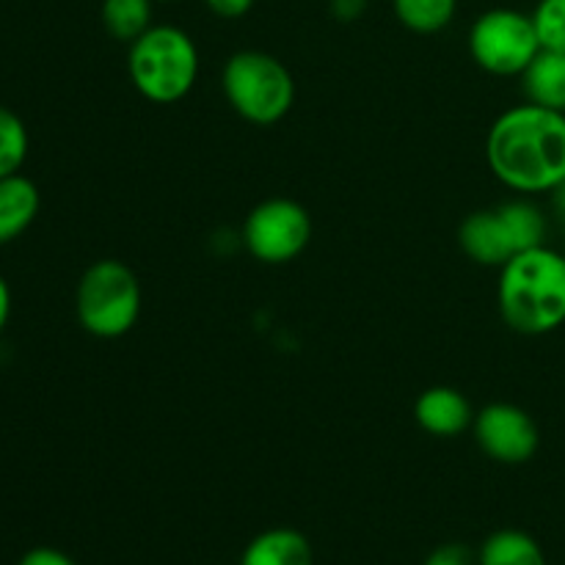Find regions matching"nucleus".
<instances>
[{
	"label": "nucleus",
	"mask_w": 565,
	"mask_h": 565,
	"mask_svg": "<svg viewBox=\"0 0 565 565\" xmlns=\"http://www.w3.org/2000/svg\"><path fill=\"white\" fill-rule=\"evenodd\" d=\"M486 160L511 191H555L565 180V114L533 103L508 108L491 125Z\"/></svg>",
	"instance_id": "obj_1"
},
{
	"label": "nucleus",
	"mask_w": 565,
	"mask_h": 565,
	"mask_svg": "<svg viewBox=\"0 0 565 565\" xmlns=\"http://www.w3.org/2000/svg\"><path fill=\"white\" fill-rule=\"evenodd\" d=\"M497 303L513 331L541 337L565 323V254L550 246L516 254L500 268Z\"/></svg>",
	"instance_id": "obj_2"
},
{
	"label": "nucleus",
	"mask_w": 565,
	"mask_h": 565,
	"mask_svg": "<svg viewBox=\"0 0 565 565\" xmlns=\"http://www.w3.org/2000/svg\"><path fill=\"white\" fill-rule=\"evenodd\" d=\"M127 72L143 99L174 105L191 94L199 77V50L191 33L177 25H152L130 44Z\"/></svg>",
	"instance_id": "obj_3"
},
{
	"label": "nucleus",
	"mask_w": 565,
	"mask_h": 565,
	"mask_svg": "<svg viewBox=\"0 0 565 565\" xmlns=\"http://www.w3.org/2000/svg\"><path fill=\"white\" fill-rule=\"evenodd\" d=\"M221 86L232 110L259 127L281 121L296 103V81L290 70L263 50H241L230 55Z\"/></svg>",
	"instance_id": "obj_4"
},
{
	"label": "nucleus",
	"mask_w": 565,
	"mask_h": 565,
	"mask_svg": "<svg viewBox=\"0 0 565 565\" xmlns=\"http://www.w3.org/2000/svg\"><path fill=\"white\" fill-rule=\"evenodd\" d=\"M141 301V281L130 265L121 259H97L77 281V323L92 337L116 340L138 323Z\"/></svg>",
	"instance_id": "obj_5"
},
{
	"label": "nucleus",
	"mask_w": 565,
	"mask_h": 565,
	"mask_svg": "<svg viewBox=\"0 0 565 565\" xmlns=\"http://www.w3.org/2000/svg\"><path fill=\"white\" fill-rule=\"evenodd\" d=\"M541 50L533 14L519 9H489L469 28V55L489 75L519 77Z\"/></svg>",
	"instance_id": "obj_6"
},
{
	"label": "nucleus",
	"mask_w": 565,
	"mask_h": 565,
	"mask_svg": "<svg viewBox=\"0 0 565 565\" xmlns=\"http://www.w3.org/2000/svg\"><path fill=\"white\" fill-rule=\"evenodd\" d=\"M312 241V218L296 199L274 196L259 202L243 224L248 254L265 265L292 263Z\"/></svg>",
	"instance_id": "obj_7"
},
{
	"label": "nucleus",
	"mask_w": 565,
	"mask_h": 565,
	"mask_svg": "<svg viewBox=\"0 0 565 565\" xmlns=\"http://www.w3.org/2000/svg\"><path fill=\"white\" fill-rule=\"evenodd\" d=\"M475 441L497 463H527L541 447V430L535 419L513 403H489L475 412Z\"/></svg>",
	"instance_id": "obj_8"
},
{
	"label": "nucleus",
	"mask_w": 565,
	"mask_h": 565,
	"mask_svg": "<svg viewBox=\"0 0 565 565\" xmlns=\"http://www.w3.org/2000/svg\"><path fill=\"white\" fill-rule=\"evenodd\" d=\"M414 419L425 434L452 439L472 428L475 408L463 392L452 390V386H430L414 403Z\"/></svg>",
	"instance_id": "obj_9"
},
{
	"label": "nucleus",
	"mask_w": 565,
	"mask_h": 565,
	"mask_svg": "<svg viewBox=\"0 0 565 565\" xmlns=\"http://www.w3.org/2000/svg\"><path fill=\"white\" fill-rule=\"evenodd\" d=\"M458 243L472 263L486 268H502L516 254L497 207L469 213L458 230Z\"/></svg>",
	"instance_id": "obj_10"
},
{
	"label": "nucleus",
	"mask_w": 565,
	"mask_h": 565,
	"mask_svg": "<svg viewBox=\"0 0 565 565\" xmlns=\"http://www.w3.org/2000/svg\"><path fill=\"white\" fill-rule=\"evenodd\" d=\"M42 196L36 182L25 174L0 177V246L17 241L36 221Z\"/></svg>",
	"instance_id": "obj_11"
},
{
	"label": "nucleus",
	"mask_w": 565,
	"mask_h": 565,
	"mask_svg": "<svg viewBox=\"0 0 565 565\" xmlns=\"http://www.w3.org/2000/svg\"><path fill=\"white\" fill-rule=\"evenodd\" d=\"M312 544L292 527H274L259 533L243 552L241 565H312Z\"/></svg>",
	"instance_id": "obj_12"
},
{
	"label": "nucleus",
	"mask_w": 565,
	"mask_h": 565,
	"mask_svg": "<svg viewBox=\"0 0 565 565\" xmlns=\"http://www.w3.org/2000/svg\"><path fill=\"white\" fill-rule=\"evenodd\" d=\"M519 77L527 103L565 114V53L541 50Z\"/></svg>",
	"instance_id": "obj_13"
},
{
	"label": "nucleus",
	"mask_w": 565,
	"mask_h": 565,
	"mask_svg": "<svg viewBox=\"0 0 565 565\" xmlns=\"http://www.w3.org/2000/svg\"><path fill=\"white\" fill-rule=\"evenodd\" d=\"M478 565H546L539 541L524 530H497L483 541Z\"/></svg>",
	"instance_id": "obj_14"
},
{
	"label": "nucleus",
	"mask_w": 565,
	"mask_h": 565,
	"mask_svg": "<svg viewBox=\"0 0 565 565\" xmlns=\"http://www.w3.org/2000/svg\"><path fill=\"white\" fill-rule=\"evenodd\" d=\"M502 224H505L508 237L513 243V252L522 254L530 248L546 246V230H550V221H546L544 210L539 204H533L530 199H511V202L500 204L497 207ZM513 254V257H516Z\"/></svg>",
	"instance_id": "obj_15"
},
{
	"label": "nucleus",
	"mask_w": 565,
	"mask_h": 565,
	"mask_svg": "<svg viewBox=\"0 0 565 565\" xmlns=\"http://www.w3.org/2000/svg\"><path fill=\"white\" fill-rule=\"evenodd\" d=\"M152 9L154 0H103L99 17L110 36L132 44L152 28Z\"/></svg>",
	"instance_id": "obj_16"
},
{
	"label": "nucleus",
	"mask_w": 565,
	"mask_h": 565,
	"mask_svg": "<svg viewBox=\"0 0 565 565\" xmlns=\"http://www.w3.org/2000/svg\"><path fill=\"white\" fill-rule=\"evenodd\" d=\"M395 17L412 33H439L456 20L458 0H392Z\"/></svg>",
	"instance_id": "obj_17"
},
{
	"label": "nucleus",
	"mask_w": 565,
	"mask_h": 565,
	"mask_svg": "<svg viewBox=\"0 0 565 565\" xmlns=\"http://www.w3.org/2000/svg\"><path fill=\"white\" fill-rule=\"evenodd\" d=\"M28 147H31V138H28L25 121L14 110L0 105V177L17 174L22 169Z\"/></svg>",
	"instance_id": "obj_18"
},
{
	"label": "nucleus",
	"mask_w": 565,
	"mask_h": 565,
	"mask_svg": "<svg viewBox=\"0 0 565 565\" xmlns=\"http://www.w3.org/2000/svg\"><path fill=\"white\" fill-rule=\"evenodd\" d=\"M541 47L565 53V0H539L533 9Z\"/></svg>",
	"instance_id": "obj_19"
},
{
	"label": "nucleus",
	"mask_w": 565,
	"mask_h": 565,
	"mask_svg": "<svg viewBox=\"0 0 565 565\" xmlns=\"http://www.w3.org/2000/svg\"><path fill=\"white\" fill-rule=\"evenodd\" d=\"M425 565H475V555L463 544H445L425 557Z\"/></svg>",
	"instance_id": "obj_20"
},
{
	"label": "nucleus",
	"mask_w": 565,
	"mask_h": 565,
	"mask_svg": "<svg viewBox=\"0 0 565 565\" xmlns=\"http://www.w3.org/2000/svg\"><path fill=\"white\" fill-rule=\"evenodd\" d=\"M254 3L257 0H204L210 14L221 17V20H241L254 9Z\"/></svg>",
	"instance_id": "obj_21"
},
{
	"label": "nucleus",
	"mask_w": 565,
	"mask_h": 565,
	"mask_svg": "<svg viewBox=\"0 0 565 565\" xmlns=\"http://www.w3.org/2000/svg\"><path fill=\"white\" fill-rule=\"evenodd\" d=\"M20 565H75V561L53 546H36L20 557Z\"/></svg>",
	"instance_id": "obj_22"
},
{
	"label": "nucleus",
	"mask_w": 565,
	"mask_h": 565,
	"mask_svg": "<svg viewBox=\"0 0 565 565\" xmlns=\"http://www.w3.org/2000/svg\"><path fill=\"white\" fill-rule=\"evenodd\" d=\"M329 9L337 20L353 22L367 11V0H329Z\"/></svg>",
	"instance_id": "obj_23"
},
{
	"label": "nucleus",
	"mask_w": 565,
	"mask_h": 565,
	"mask_svg": "<svg viewBox=\"0 0 565 565\" xmlns=\"http://www.w3.org/2000/svg\"><path fill=\"white\" fill-rule=\"evenodd\" d=\"M550 207L557 224L565 226V180L555 188V191H550Z\"/></svg>",
	"instance_id": "obj_24"
},
{
	"label": "nucleus",
	"mask_w": 565,
	"mask_h": 565,
	"mask_svg": "<svg viewBox=\"0 0 565 565\" xmlns=\"http://www.w3.org/2000/svg\"><path fill=\"white\" fill-rule=\"evenodd\" d=\"M9 315H11V290H9V281L0 276V331H3L6 323H9Z\"/></svg>",
	"instance_id": "obj_25"
},
{
	"label": "nucleus",
	"mask_w": 565,
	"mask_h": 565,
	"mask_svg": "<svg viewBox=\"0 0 565 565\" xmlns=\"http://www.w3.org/2000/svg\"><path fill=\"white\" fill-rule=\"evenodd\" d=\"M154 3H171V0H154Z\"/></svg>",
	"instance_id": "obj_26"
},
{
	"label": "nucleus",
	"mask_w": 565,
	"mask_h": 565,
	"mask_svg": "<svg viewBox=\"0 0 565 565\" xmlns=\"http://www.w3.org/2000/svg\"><path fill=\"white\" fill-rule=\"evenodd\" d=\"M563 254H565V252H563Z\"/></svg>",
	"instance_id": "obj_27"
}]
</instances>
